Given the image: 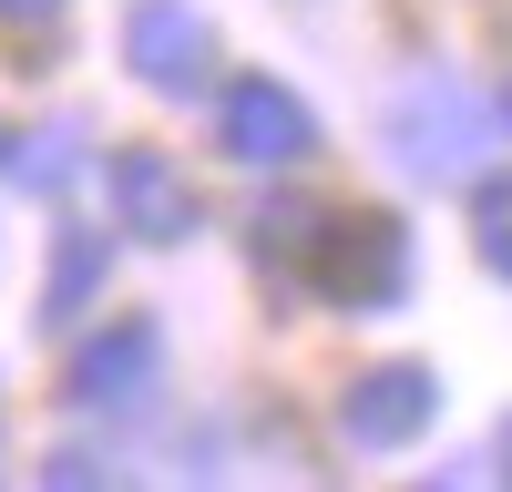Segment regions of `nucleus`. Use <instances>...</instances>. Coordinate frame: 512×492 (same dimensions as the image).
I'll return each instance as SVG.
<instances>
[{
	"label": "nucleus",
	"instance_id": "1",
	"mask_svg": "<svg viewBox=\"0 0 512 492\" xmlns=\"http://www.w3.org/2000/svg\"><path fill=\"white\" fill-rule=\"evenodd\" d=\"M390 154H400V175H420V185L472 175V164L492 154V103L472 93V82H451V72H420V82L390 93Z\"/></svg>",
	"mask_w": 512,
	"mask_h": 492
},
{
	"label": "nucleus",
	"instance_id": "2",
	"mask_svg": "<svg viewBox=\"0 0 512 492\" xmlns=\"http://www.w3.org/2000/svg\"><path fill=\"white\" fill-rule=\"evenodd\" d=\"M308 277H318V298H338V308H390L410 287V226L400 216H318Z\"/></svg>",
	"mask_w": 512,
	"mask_h": 492
},
{
	"label": "nucleus",
	"instance_id": "3",
	"mask_svg": "<svg viewBox=\"0 0 512 492\" xmlns=\"http://www.w3.org/2000/svg\"><path fill=\"white\" fill-rule=\"evenodd\" d=\"M103 185H113V226H134L144 246H185V236L205 226L195 185L175 175V154H154V144H123V154L103 164Z\"/></svg>",
	"mask_w": 512,
	"mask_h": 492
},
{
	"label": "nucleus",
	"instance_id": "4",
	"mask_svg": "<svg viewBox=\"0 0 512 492\" xmlns=\"http://www.w3.org/2000/svg\"><path fill=\"white\" fill-rule=\"evenodd\" d=\"M226 154L236 164H308L318 154V113L277 72H246V82H226Z\"/></svg>",
	"mask_w": 512,
	"mask_h": 492
},
{
	"label": "nucleus",
	"instance_id": "5",
	"mask_svg": "<svg viewBox=\"0 0 512 492\" xmlns=\"http://www.w3.org/2000/svg\"><path fill=\"white\" fill-rule=\"evenodd\" d=\"M431 410H441V380L420 359H390V369H369V380H349V400H338V431H349L359 451H400L431 431Z\"/></svg>",
	"mask_w": 512,
	"mask_h": 492
},
{
	"label": "nucleus",
	"instance_id": "6",
	"mask_svg": "<svg viewBox=\"0 0 512 492\" xmlns=\"http://www.w3.org/2000/svg\"><path fill=\"white\" fill-rule=\"evenodd\" d=\"M123 62H134L154 93H195L205 62H216V31H205L195 0H134V21H123Z\"/></svg>",
	"mask_w": 512,
	"mask_h": 492
},
{
	"label": "nucleus",
	"instance_id": "7",
	"mask_svg": "<svg viewBox=\"0 0 512 492\" xmlns=\"http://www.w3.org/2000/svg\"><path fill=\"white\" fill-rule=\"evenodd\" d=\"M154 369H164V328H154V318H113L103 339H82L72 400H82V410H134V400L154 390Z\"/></svg>",
	"mask_w": 512,
	"mask_h": 492
},
{
	"label": "nucleus",
	"instance_id": "8",
	"mask_svg": "<svg viewBox=\"0 0 512 492\" xmlns=\"http://www.w3.org/2000/svg\"><path fill=\"white\" fill-rule=\"evenodd\" d=\"M103 267H113V246L72 226V236L52 246V287H41V318H52V328H72V318H82V298L103 287Z\"/></svg>",
	"mask_w": 512,
	"mask_h": 492
},
{
	"label": "nucleus",
	"instance_id": "9",
	"mask_svg": "<svg viewBox=\"0 0 512 492\" xmlns=\"http://www.w3.org/2000/svg\"><path fill=\"white\" fill-rule=\"evenodd\" d=\"M472 246H482V267L512 287V175H492V185L472 195Z\"/></svg>",
	"mask_w": 512,
	"mask_h": 492
},
{
	"label": "nucleus",
	"instance_id": "10",
	"mask_svg": "<svg viewBox=\"0 0 512 492\" xmlns=\"http://www.w3.org/2000/svg\"><path fill=\"white\" fill-rule=\"evenodd\" d=\"M72 164H82V123H41V134H31V154H21V185H41V195H52Z\"/></svg>",
	"mask_w": 512,
	"mask_h": 492
},
{
	"label": "nucleus",
	"instance_id": "11",
	"mask_svg": "<svg viewBox=\"0 0 512 492\" xmlns=\"http://www.w3.org/2000/svg\"><path fill=\"white\" fill-rule=\"evenodd\" d=\"M41 21H62V0H0V31H41Z\"/></svg>",
	"mask_w": 512,
	"mask_h": 492
},
{
	"label": "nucleus",
	"instance_id": "12",
	"mask_svg": "<svg viewBox=\"0 0 512 492\" xmlns=\"http://www.w3.org/2000/svg\"><path fill=\"white\" fill-rule=\"evenodd\" d=\"M0 164H11V134H0Z\"/></svg>",
	"mask_w": 512,
	"mask_h": 492
},
{
	"label": "nucleus",
	"instance_id": "13",
	"mask_svg": "<svg viewBox=\"0 0 512 492\" xmlns=\"http://www.w3.org/2000/svg\"><path fill=\"white\" fill-rule=\"evenodd\" d=\"M502 462H512V431H502Z\"/></svg>",
	"mask_w": 512,
	"mask_h": 492
},
{
	"label": "nucleus",
	"instance_id": "14",
	"mask_svg": "<svg viewBox=\"0 0 512 492\" xmlns=\"http://www.w3.org/2000/svg\"><path fill=\"white\" fill-rule=\"evenodd\" d=\"M502 113H512V93H502Z\"/></svg>",
	"mask_w": 512,
	"mask_h": 492
}]
</instances>
